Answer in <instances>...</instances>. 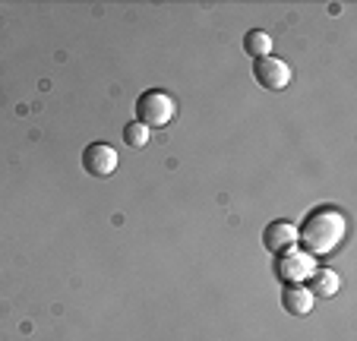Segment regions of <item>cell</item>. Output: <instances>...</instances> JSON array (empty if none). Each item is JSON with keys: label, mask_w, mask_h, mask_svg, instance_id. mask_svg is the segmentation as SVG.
Listing matches in <instances>:
<instances>
[{"label": "cell", "mask_w": 357, "mask_h": 341, "mask_svg": "<svg viewBox=\"0 0 357 341\" xmlns=\"http://www.w3.org/2000/svg\"><path fill=\"white\" fill-rule=\"evenodd\" d=\"M82 167L92 177H111L117 171V149L108 142H92L82 149Z\"/></svg>", "instance_id": "4"}, {"label": "cell", "mask_w": 357, "mask_h": 341, "mask_svg": "<svg viewBox=\"0 0 357 341\" xmlns=\"http://www.w3.org/2000/svg\"><path fill=\"white\" fill-rule=\"evenodd\" d=\"M123 142H127V146H133V149H142L149 142V127H142L139 121L127 123V127H123Z\"/></svg>", "instance_id": "10"}, {"label": "cell", "mask_w": 357, "mask_h": 341, "mask_svg": "<svg viewBox=\"0 0 357 341\" xmlns=\"http://www.w3.org/2000/svg\"><path fill=\"white\" fill-rule=\"evenodd\" d=\"M313 301H317V297L310 294L307 285H288V288L282 291V307L288 310L291 316H307L313 310Z\"/></svg>", "instance_id": "7"}, {"label": "cell", "mask_w": 357, "mask_h": 341, "mask_svg": "<svg viewBox=\"0 0 357 341\" xmlns=\"http://www.w3.org/2000/svg\"><path fill=\"white\" fill-rule=\"evenodd\" d=\"M344 234H348V221L338 209H317L303 218L301 231H297V243L303 247V253L317 256H329L342 247Z\"/></svg>", "instance_id": "1"}, {"label": "cell", "mask_w": 357, "mask_h": 341, "mask_svg": "<svg viewBox=\"0 0 357 341\" xmlns=\"http://www.w3.org/2000/svg\"><path fill=\"white\" fill-rule=\"evenodd\" d=\"M263 243L269 253H284V250H294L297 247V227L291 221H272L269 227L263 231Z\"/></svg>", "instance_id": "6"}, {"label": "cell", "mask_w": 357, "mask_h": 341, "mask_svg": "<svg viewBox=\"0 0 357 341\" xmlns=\"http://www.w3.org/2000/svg\"><path fill=\"white\" fill-rule=\"evenodd\" d=\"M253 76H257V82L263 89L282 92V89H288V82H291V67L282 61V57H263V61L253 63Z\"/></svg>", "instance_id": "5"}, {"label": "cell", "mask_w": 357, "mask_h": 341, "mask_svg": "<svg viewBox=\"0 0 357 341\" xmlns=\"http://www.w3.org/2000/svg\"><path fill=\"white\" fill-rule=\"evenodd\" d=\"M174 114H177L174 98H171L168 92H162V89H146V92L136 98V121L149 130L168 127V123L174 121Z\"/></svg>", "instance_id": "2"}, {"label": "cell", "mask_w": 357, "mask_h": 341, "mask_svg": "<svg viewBox=\"0 0 357 341\" xmlns=\"http://www.w3.org/2000/svg\"><path fill=\"white\" fill-rule=\"evenodd\" d=\"M313 272H317V259H313L310 253L297 250V247L278 253V259H275V278L288 281V285H303Z\"/></svg>", "instance_id": "3"}, {"label": "cell", "mask_w": 357, "mask_h": 341, "mask_svg": "<svg viewBox=\"0 0 357 341\" xmlns=\"http://www.w3.org/2000/svg\"><path fill=\"white\" fill-rule=\"evenodd\" d=\"M243 51L253 57V61H263V57H272V38L263 29H250L243 35Z\"/></svg>", "instance_id": "9"}, {"label": "cell", "mask_w": 357, "mask_h": 341, "mask_svg": "<svg viewBox=\"0 0 357 341\" xmlns=\"http://www.w3.org/2000/svg\"><path fill=\"white\" fill-rule=\"evenodd\" d=\"M310 294L313 297H332V294H338V288H342V281H338V275L332 272V268H317V272L310 275Z\"/></svg>", "instance_id": "8"}]
</instances>
